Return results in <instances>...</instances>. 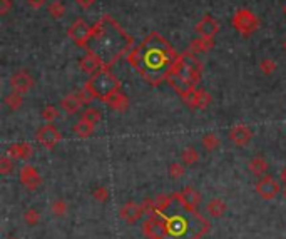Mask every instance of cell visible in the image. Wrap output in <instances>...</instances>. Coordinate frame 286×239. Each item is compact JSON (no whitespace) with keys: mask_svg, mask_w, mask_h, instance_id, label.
<instances>
[{"mask_svg":"<svg viewBox=\"0 0 286 239\" xmlns=\"http://www.w3.org/2000/svg\"><path fill=\"white\" fill-rule=\"evenodd\" d=\"M179 54L159 32H151L127 54V62L149 85L156 87L168 79Z\"/></svg>","mask_w":286,"mask_h":239,"instance_id":"1","label":"cell"},{"mask_svg":"<svg viewBox=\"0 0 286 239\" xmlns=\"http://www.w3.org/2000/svg\"><path fill=\"white\" fill-rule=\"evenodd\" d=\"M132 46L134 39L111 15L106 14L92 25V35L86 50L99 55L104 67H111L122 55L129 54Z\"/></svg>","mask_w":286,"mask_h":239,"instance_id":"2","label":"cell"},{"mask_svg":"<svg viewBox=\"0 0 286 239\" xmlns=\"http://www.w3.org/2000/svg\"><path fill=\"white\" fill-rule=\"evenodd\" d=\"M166 214V236L164 239H201L208 234L211 224L198 211H188L182 207L181 214Z\"/></svg>","mask_w":286,"mask_h":239,"instance_id":"3","label":"cell"},{"mask_svg":"<svg viewBox=\"0 0 286 239\" xmlns=\"http://www.w3.org/2000/svg\"><path fill=\"white\" fill-rule=\"evenodd\" d=\"M84 87L92 92L95 99H100L103 102H106L111 94L120 89V80L111 72L109 67H103L99 72H95L89 77Z\"/></svg>","mask_w":286,"mask_h":239,"instance_id":"4","label":"cell"},{"mask_svg":"<svg viewBox=\"0 0 286 239\" xmlns=\"http://www.w3.org/2000/svg\"><path fill=\"white\" fill-rule=\"evenodd\" d=\"M171 72L179 74L181 77H184L188 82H191L196 87L201 82V77H202V62L196 57V54H193L191 50H186V52L179 54V57H177Z\"/></svg>","mask_w":286,"mask_h":239,"instance_id":"5","label":"cell"},{"mask_svg":"<svg viewBox=\"0 0 286 239\" xmlns=\"http://www.w3.org/2000/svg\"><path fill=\"white\" fill-rule=\"evenodd\" d=\"M231 24L236 32L241 35L250 37L258 30L259 27V18L254 15V12L250 9H239L234 12V15L231 18Z\"/></svg>","mask_w":286,"mask_h":239,"instance_id":"6","label":"cell"},{"mask_svg":"<svg viewBox=\"0 0 286 239\" xmlns=\"http://www.w3.org/2000/svg\"><path fill=\"white\" fill-rule=\"evenodd\" d=\"M67 35L77 47L87 49L89 40H91V35H92V27L84 18H75L71 24V27L67 29Z\"/></svg>","mask_w":286,"mask_h":239,"instance_id":"7","label":"cell"},{"mask_svg":"<svg viewBox=\"0 0 286 239\" xmlns=\"http://www.w3.org/2000/svg\"><path fill=\"white\" fill-rule=\"evenodd\" d=\"M35 139H37V142H39L42 147L54 149L57 144L62 141V134H60V131L57 129L54 124L49 122V124L44 125V127H40L39 131H37Z\"/></svg>","mask_w":286,"mask_h":239,"instance_id":"8","label":"cell"},{"mask_svg":"<svg viewBox=\"0 0 286 239\" xmlns=\"http://www.w3.org/2000/svg\"><path fill=\"white\" fill-rule=\"evenodd\" d=\"M173 198L177 204H179L181 207H184V209L188 211H196V207H198V204L201 203V194L194 189V187H184L182 191H177L173 194Z\"/></svg>","mask_w":286,"mask_h":239,"instance_id":"9","label":"cell"},{"mask_svg":"<svg viewBox=\"0 0 286 239\" xmlns=\"http://www.w3.org/2000/svg\"><path fill=\"white\" fill-rule=\"evenodd\" d=\"M182 102L191 109H206L209 102H211V96L205 89H198L194 87L193 91H189L186 96H182Z\"/></svg>","mask_w":286,"mask_h":239,"instance_id":"10","label":"cell"},{"mask_svg":"<svg viewBox=\"0 0 286 239\" xmlns=\"http://www.w3.org/2000/svg\"><path fill=\"white\" fill-rule=\"evenodd\" d=\"M256 192L266 201H273L279 194V184L271 178V176H263L256 184Z\"/></svg>","mask_w":286,"mask_h":239,"instance_id":"11","label":"cell"},{"mask_svg":"<svg viewBox=\"0 0 286 239\" xmlns=\"http://www.w3.org/2000/svg\"><path fill=\"white\" fill-rule=\"evenodd\" d=\"M120 219H124L127 224H136L141 221L144 216V209L141 204H136L134 201H127V203L119 209Z\"/></svg>","mask_w":286,"mask_h":239,"instance_id":"12","label":"cell"},{"mask_svg":"<svg viewBox=\"0 0 286 239\" xmlns=\"http://www.w3.org/2000/svg\"><path fill=\"white\" fill-rule=\"evenodd\" d=\"M21 182L24 187H27L30 191H35L37 187L42 184V176L39 174V171L30 166V164H25L21 169Z\"/></svg>","mask_w":286,"mask_h":239,"instance_id":"13","label":"cell"},{"mask_svg":"<svg viewBox=\"0 0 286 239\" xmlns=\"http://www.w3.org/2000/svg\"><path fill=\"white\" fill-rule=\"evenodd\" d=\"M10 87H12V91L25 94L34 87V77H32L27 71H18L17 74H14L10 77Z\"/></svg>","mask_w":286,"mask_h":239,"instance_id":"14","label":"cell"},{"mask_svg":"<svg viewBox=\"0 0 286 239\" xmlns=\"http://www.w3.org/2000/svg\"><path fill=\"white\" fill-rule=\"evenodd\" d=\"M196 32L199 34V37H209V39H214V35L219 32V24L213 15H205L201 20L196 24Z\"/></svg>","mask_w":286,"mask_h":239,"instance_id":"15","label":"cell"},{"mask_svg":"<svg viewBox=\"0 0 286 239\" xmlns=\"http://www.w3.org/2000/svg\"><path fill=\"white\" fill-rule=\"evenodd\" d=\"M7 156L10 159H22V161H29L32 156H34V147L30 146L29 142H17V144H10L7 149Z\"/></svg>","mask_w":286,"mask_h":239,"instance_id":"16","label":"cell"},{"mask_svg":"<svg viewBox=\"0 0 286 239\" xmlns=\"http://www.w3.org/2000/svg\"><path fill=\"white\" fill-rule=\"evenodd\" d=\"M251 137H253V131L248 127V125H244V124H236L230 131V139L239 147L246 146V144L251 141Z\"/></svg>","mask_w":286,"mask_h":239,"instance_id":"17","label":"cell"},{"mask_svg":"<svg viewBox=\"0 0 286 239\" xmlns=\"http://www.w3.org/2000/svg\"><path fill=\"white\" fill-rule=\"evenodd\" d=\"M79 66H80V71H82V72L92 75V74H95V72H99L100 69L104 67V62L100 60L99 55H95L94 52H87V54L84 55V57L80 59Z\"/></svg>","mask_w":286,"mask_h":239,"instance_id":"18","label":"cell"},{"mask_svg":"<svg viewBox=\"0 0 286 239\" xmlns=\"http://www.w3.org/2000/svg\"><path fill=\"white\" fill-rule=\"evenodd\" d=\"M166 82L173 87V89L179 94V96L182 97V96H186V94L189 92V91H193L194 89V85L191 84V82H188L186 79L184 77H181L179 74H176V72H171L169 75H168V79H166Z\"/></svg>","mask_w":286,"mask_h":239,"instance_id":"19","label":"cell"},{"mask_svg":"<svg viewBox=\"0 0 286 239\" xmlns=\"http://www.w3.org/2000/svg\"><path fill=\"white\" fill-rule=\"evenodd\" d=\"M106 104L116 112H126L127 109H129V97H127L126 94L119 89V91H116L107 97Z\"/></svg>","mask_w":286,"mask_h":239,"instance_id":"20","label":"cell"},{"mask_svg":"<svg viewBox=\"0 0 286 239\" xmlns=\"http://www.w3.org/2000/svg\"><path fill=\"white\" fill-rule=\"evenodd\" d=\"M82 104H84V102L80 100V97H79L77 92L67 94V96L60 100V107H62V111L66 112V114H69V116L75 114V112H77V111L80 109Z\"/></svg>","mask_w":286,"mask_h":239,"instance_id":"21","label":"cell"},{"mask_svg":"<svg viewBox=\"0 0 286 239\" xmlns=\"http://www.w3.org/2000/svg\"><path fill=\"white\" fill-rule=\"evenodd\" d=\"M213 47H214V39H209V37H198V39L191 40L189 44V50L193 54L209 52Z\"/></svg>","mask_w":286,"mask_h":239,"instance_id":"22","label":"cell"},{"mask_svg":"<svg viewBox=\"0 0 286 239\" xmlns=\"http://www.w3.org/2000/svg\"><path fill=\"white\" fill-rule=\"evenodd\" d=\"M248 171H250L251 174L254 176H263L268 172V162H266L263 157H253V159H250V162H248Z\"/></svg>","mask_w":286,"mask_h":239,"instance_id":"23","label":"cell"},{"mask_svg":"<svg viewBox=\"0 0 286 239\" xmlns=\"http://www.w3.org/2000/svg\"><path fill=\"white\" fill-rule=\"evenodd\" d=\"M226 209H228V206H226V203L221 198H213L208 203V206H206L208 214L213 216V218H221L226 212Z\"/></svg>","mask_w":286,"mask_h":239,"instance_id":"24","label":"cell"},{"mask_svg":"<svg viewBox=\"0 0 286 239\" xmlns=\"http://www.w3.org/2000/svg\"><path fill=\"white\" fill-rule=\"evenodd\" d=\"M94 129H95V125L91 124V122H87V121H84V119H80V121H77V122L74 124V127H72L74 134L77 136V137H80V139L91 137V136L94 134Z\"/></svg>","mask_w":286,"mask_h":239,"instance_id":"25","label":"cell"},{"mask_svg":"<svg viewBox=\"0 0 286 239\" xmlns=\"http://www.w3.org/2000/svg\"><path fill=\"white\" fill-rule=\"evenodd\" d=\"M173 204H174V198H173V194H159V196L154 198V207H156V212H166Z\"/></svg>","mask_w":286,"mask_h":239,"instance_id":"26","label":"cell"},{"mask_svg":"<svg viewBox=\"0 0 286 239\" xmlns=\"http://www.w3.org/2000/svg\"><path fill=\"white\" fill-rule=\"evenodd\" d=\"M198 159H199V153H198V150H196L194 147H191V146L184 147V150L181 153V161H182V164L193 166V164H196V162H198Z\"/></svg>","mask_w":286,"mask_h":239,"instance_id":"27","label":"cell"},{"mask_svg":"<svg viewBox=\"0 0 286 239\" xmlns=\"http://www.w3.org/2000/svg\"><path fill=\"white\" fill-rule=\"evenodd\" d=\"M22 104H24V97H22L21 92H15V91H14L12 94H9L7 97H5V105H7V107L12 109V111L21 109Z\"/></svg>","mask_w":286,"mask_h":239,"instance_id":"28","label":"cell"},{"mask_svg":"<svg viewBox=\"0 0 286 239\" xmlns=\"http://www.w3.org/2000/svg\"><path fill=\"white\" fill-rule=\"evenodd\" d=\"M47 12L52 18H62L64 14H66V5H64L60 0H54V2L49 4Z\"/></svg>","mask_w":286,"mask_h":239,"instance_id":"29","label":"cell"},{"mask_svg":"<svg viewBox=\"0 0 286 239\" xmlns=\"http://www.w3.org/2000/svg\"><path fill=\"white\" fill-rule=\"evenodd\" d=\"M201 142H202V147H205L206 150H213V149H218V147H219V144H221L219 137L216 136V134H213V132H208V134H205V136H202Z\"/></svg>","mask_w":286,"mask_h":239,"instance_id":"30","label":"cell"},{"mask_svg":"<svg viewBox=\"0 0 286 239\" xmlns=\"http://www.w3.org/2000/svg\"><path fill=\"white\" fill-rule=\"evenodd\" d=\"M82 119L95 125V124H99L100 121H103V114H100L99 109H95V107H87V109L84 111V114H82Z\"/></svg>","mask_w":286,"mask_h":239,"instance_id":"31","label":"cell"},{"mask_svg":"<svg viewBox=\"0 0 286 239\" xmlns=\"http://www.w3.org/2000/svg\"><path fill=\"white\" fill-rule=\"evenodd\" d=\"M24 221L27 223L29 226H37L40 221V212L34 209V207H30V209H27L24 212Z\"/></svg>","mask_w":286,"mask_h":239,"instance_id":"32","label":"cell"},{"mask_svg":"<svg viewBox=\"0 0 286 239\" xmlns=\"http://www.w3.org/2000/svg\"><path fill=\"white\" fill-rule=\"evenodd\" d=\"M40 116L44 121L52 122V121H55V119H59V109H57L55 105H46V107L42 109Z\"/></svg>","mask_w":286,"mask_h":239,"instance_id":"33","label":"cell"},{"mask_svg":"<svg viewBox=\"0 0 286 239\" xmlns=\"http://www.w3.org/2000/svg\"><path fill=\"white\" fill-rule=\"evenodd\" d=\"M12 169H14V159H10L9 156H4L0 159V174L7 176L12 172Z\"/></svg>","mask_w":286,"mask_h":239,"instance_id":"34","label":"cell"},{"mask_svg":"<svg viewBox=\"0 0 286 239\" xmlns=\"http://www.w3.org/2000/svg\"><path fill=\"white\" fill-rule=\"evenodd\" d=\"M184 171H186V167H184V164H181V162H173V164L169 166V176L173 179L182 178Z\"/></svg>","mask_w":286,"mask_h":239,"instance_id":"35","label":"cell"},{"mask_svg":"<svg viewBox=\"0 0 286 239\" xmlns=\"http://www.w3.org/2000/svg\"><path fill=\"white\" fill-rule=\"evenodd\" d=\"M276 67H278V64L273 59H263L261 64H259V69H261V72L266 74V75H270V74L275 72Z\"/></svg>","mask_w":286,"mask_h":239,"instance_id":"36","label":"cell"},{"mask_svg":"<svg viewBox=\"0 0 286 239\" xmlns=\"http://www.w3.org/2000/svg\"><path fill=\"white\" fill-rule=\"evenodd\" d=\"M50 209H52V212L55 216H64L67 212V204H66V201L57 199L52 203V206H50Z\"/></svg>","mask_w":286,"mask_h":239,"instance_id":"37","label":"cell"},{"mask_svg":"<svg viewBox=\"0 0 286 239\" xmlns=\"http://www.w3.org/2000/svg\"><path fill=\"white\" fill-rule=\"evenodd\" d=\"M92 196H94L95 201H99V203H106V201L109 199V191H107V187L99 186L97 189H94Z\"/></svg>","mask_w":286,"mask_h":239,"instance_id":"38","label":"cell"},{"mask_svg":"<svg viewBox=\"0 0 286 239\" xmlns=\"http://www.w3.org/2000/svg\"><path fill=\"white\" fill-rule=\"evenodd\" d=\"M77 94H79V97H80V100H82L84 104H91L92 100L95 99V97L92 96V92L89 91V89H86V87H82L80 92H77Z\"/></svg>","mask_w":286,"mask_h":239,"instance_id":"39","label":"cell"},{"mask_svg":"<svg viewBox=\"0 0 286 239\" xmlns=\"http://www.w3.org/2000/svg\"><path fill=\"white\" fill-rule=\"evenodd\" d=\"M12 0H0V14L2 15H7L9 10L12 9Z\"/></svg>","mask_w":286,"mask_h":239,"instance_id":"40","label":"cell"},{"mask_svg":"<svg viewBox=\"0 0 286 239\" xmlns=\"http://www.w3.org/2000/svg\"><path fill=\"white\" fill-rule=\"evenodd\" d=\"M27 4L30 5L32 9L39 10V9L44 7V5H46V0H27Z\"/></svg>","mask_w":286,"mask_h":239,"instance_id":"41","label":"cell"},{"mask_svg":"<svg viewBox=\"0 0 286 239\" xmlns=\"http://www.w3.org/2000/svg\"><path fill=\"white\" fill-rule=\"evenodd\" d=\"M75 2H77V5H79L80 9L87 10V9H91V7H92L95 0H75Z\"/></svg>","mask_w":286,"mask_h":239,"instance_id":"42","label":"cell"},{"mask_svg":"<svg viewBox=\"0 0 286 239\" xmlns=\"http://www.w3.org/2000/svg\"><path fill=\"white\" fill-rule=\"evenodd\" d=\"M281 181H283L284 184H286V167H284L283 171H281Z\"/></svg>","mask_w":286,"mask_h":239,"instance_id":"43","label":"cell"},{"mask_svg":"<svg viewBox=\"0 0 286 239\" xmlns=\"http://www.w3.org/2000/svg\"><path fill=\"white\" fill-rule=\"evenodd\" d=\"M283 12H284V15H286V4H284V7H283Z\"/></svg>","mask_w":286,"mask_h":239,"instance_id":"44","label":"cell"},{"mask_svg":"<svg viewBox=\"0 0 286 239\" xmlns=\"http://www.w3.org/2000/svg\"><path fill=\"white\" fill-rule=\"evenodd\" d=\"M283 47H284V50H286V40L283 42Z\"/></svg>","mask_w":286,"mask_h":239,"instance_id":"45","label":"cell"},{"mask_svg":"<svg viewBox=\"0 0 286 239\" xmlns=\"http://www.w3.org/2000/svg\"><path fill=\"white\" fill-rule=\"evenodd\" d=\"M284 199H286V189H284Z\"/></svg>","mask_w":286,"mask_h":239,"instance_id":"46","label":"cell"},{"mask_svg":"<svg viewBox=\"0 0 286 239\" xmlns=\"http://www.w3.org/2000/svg\"><path fill=\"white\" fill-rule=\"evenodd\" d=\"M9 239H17V237H9Z\"/></svg>","mask_w":286,"mask_h":239,"instance_id":"47","label":"cell"}]
</instances>
